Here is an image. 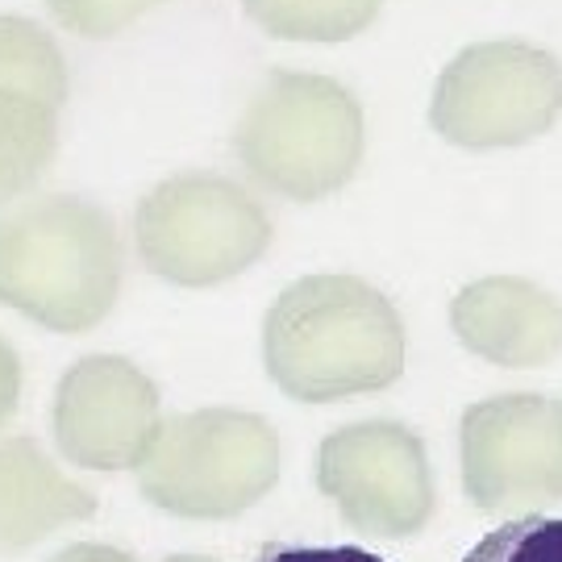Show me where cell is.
<instances>
[{"instance_id":"obj_1","label":"cell","mask_w":562,"mask_h":562,"mask_svg":"<svg viewBox=\"0 0 562 562\" xmlns=\"http://www.w3.org/2000/svg\"><path fill=\"white\" fill-rule=\"evenodd\" d=\"M113 292L109 225L76 201H42L0 217V301L76 329L104 313Z\"/></svg>"},{"instance_id":"obj_2","label":"cell","mask_w":562,"mask_h":562,"mask_svg":"<svg viewBox=\"0 0 562 562\" xmlns=\"http://www.w3.org/2000/svg\"><path fill=\"white\" fill-rule=\"evenodd\" d=\"M362 146L359 101L325 76L276 71L238 125V150L259 180L283 192H325L350 176Z\"/></svg>"},{"instance_id":"obj_3","label":"cell","mask_w":562,"mask_h":562,"mask_svg":"<svg viewBox=\"0 0 562 562\" xmlns=\"http://www.w3.org/2000/svg\"><path fill=\"white\" fill-rule=\"evenodd\" d=\"M271 359L296 392H338L380 383L396 367V325L359 283H304L271 325Z\"/></svg>"},{"instance_id":"obj_4","label":"cell","mask_w":562,"mask_h":562,"mask_svg":"<svg viewBox=\"0 0 562 562\" xmlns=\"http://www.w3.org/2000/svg\"><path fill=\"white\" fill-rule=\"evenodd\" d=\"M562 109V67L525 42L467 46L434 92V125L462 146H508L542 134Z\"/></svg>"},{"instance_id":"obj_5","label":"cell","mask_w":562,"mask_h":562,"mask_svg":"<svg viewBox=\"0 0 562 562\" xmlns=\"http://www.w3.org/2000/svg\"><path fill=\"white\" fill-rule=\"evenodd\" d=\"M142 229L159 271L188 280L238 267L262 238L259 213L222 180H176L159 188L142 213Z\"/></svg>"},{"instance_id":"obj_6","label":"cell","mask_w":562,"mask_h":562,"mask_svg":"<svg viewBox=\"0 0 562 562\" xmlns=\"http://www.w3.org/2000/svg\"><path fill=\"white\" fill-rule=\"evenodd\" d=\"M0 92H21L50 109L67 101V63L34 21L0 18Z\"/></svg>"},{"instance_id":"obj_7","label":"cell","mask_w":562,"mask_h":562,"mask_svg":"<svg viewBox=\"0 0 562 562\" xmlns=\"http://www.w3.org/2000/svg\"><path fill=\"white\" fill-rule=\"evenodd\" d=\"M50 155H55V109L21 92H0V201L21 192Z\"/></svg>"},{"instance_id":"obj_8","label":"cell","mask_w":562,"mask_h":562,"mask_svg":"<svg viewBox=\"0 0 562 562\" xmlns=\"http://www.w3.org/2000/svg\"><path fill=\"white\" fill-rule=\"evenodd\" d=\"M271 38L341 42L380 13V0H241Z\"/></svg>"},{"instance_id":"obj_9","label":"cell","mask_w":562,"mask_h":562,"mask_svg":"<svg viewBox=\"0 0 562 562\" xmlns=\"http://www.w3.org/2000/svg\"><path fill=\"white\" fill-rule=\"evenodd\" d=\"M462 562H562V517H521L483 533Z\"/></svg>"},{"instance_id":"obj_10","label":"cell","mask_w":562,"mask_h":562,"mask_svg":"<svg viewBox=\"0 0 562 562\" xmlns=\"http://www.w3.org/2000/svg\"><path fill=\"white\" fill-rule=\"evenodd\" d=\"M46 487L42 459L25 442L0 446V533H18L30 525Z\"/></svg>"},{"instance_id":"obj_11","label":"cell","mask_w":562,"mask_h":562,"mask_svg":"<svg viewBox=\"0 0 562 562\" xmlns=\"http://www.w3.org/2000/svg\"><path fill=\"white\" fill-rule=\"evenodd\" d=\"M46 4L59 18V25L76 30L83 38H113L162 0H46Z\"/></svg>"},{"instance_id":"obj_12","label":"cell","mask_w":562,"mask_h":562,"mask_svg":"<svg viewBox=\"0 0 562 562\" xmlns=\"http://www.w3.org/2000/svg\"><path fill=\"white\" fill-rule=\"evenodd\" d=\"M259 562H383L362 546H280L267 550Z\"/></svg>"},{"instance_id":"obj_13","label":"cell","mask_w":562,"mask_h":562,"mask_svg":"<svg viewBox=\"0 0 562 562\" xmlns=\"http://www.w3.org/2000/svg\"><path fill=\"white\" fill-rule=\"evenodd\" d=\"M13 396H18V362L0 346V422L13 413Z\"/></svg>"}]
</instances>
